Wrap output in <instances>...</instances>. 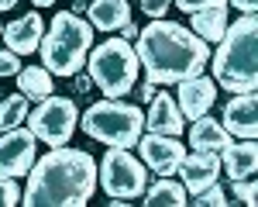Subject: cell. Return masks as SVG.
<instances>
[{
	"label": "cell",
	"mask_w": 258,
	"mask_h": 207,
	"mask_svg": "<svg viewBox=\"0 0 258 207\" xmlns=\"http://www.w3.org/2000/svg\"><path fill=\"white\" fill-rule=\"evenodd\" d=\"M179 97H176V107L182 118H200V114H210V107L217 100V83L214 76H189V80H179Z\"/></svg>",
	"instance_id": "obj_12"
},
{
	"label": "cell",
	"mask_w": 258,
	"mask_h": 207,
	"mask_svg": "<svg viewBox=\"0 0 258 207\" xmlns=\"http://www.w3.org/2000/svg\"><path fill=\"white\" fill-rule=\"evenodd\" d=\"M18 90L28 100H45L55 86H52V73L45 66H24L18 69Z\"/></svg>",
	"instance_id": "obj_21"
},
{
	"label": "cell",
	"mask_w": 258,
	"mask_h": 207,
	"mask_svg": "<svg viewBox=\"0 0 258 207\" xmlns=\"http://www.w3.org/2000/svg\"><path fill=\"white\" fill-rule=\"evenodd\" d=\"M189 145H193L197 152H217L220 156V152L231 145V135L224 131L220 121L200 114V118H193V128H189Z\"/></svg>",
	"instance_id": "obj_18"
},
{
	"label": "cell",
	"mask_w": 258,
	"mask_h": 207,
	"mask_svg": "<svg viewBox=\"0 0 258 207\" xmlns=\"http://www.w3.org/2000/svg\"><path fill=\"white\" fill-rule=\"evenodd\" d=\"M31 4H35V7H52L55 0H31Z\"/></svg>",
	"instance_id": "obj_35"
},
{
	"label": "cell",
	"mask_w": 258,
	"mask_h": 207,
	"mask_svg": "<svg viewBox=\"0 0 258 207\" xmlns=\"http://www.w3.org/2000/svg\"><path fill=\"white\" fill-rule=\"evenodd\" d=\"M182 173V186L189 190V193H200V190H207V186H214L220 180V156L217 152H186L182 159H179V169Z\"/></svg>",
	"instance_id": "obj_13"
},
{
	"label": "cell",
	"mask_w": 258,
	"mask_h": 207,
	"mask_svg": "<svg viewBox=\"0 0 258 207\" xmlns=\"http://www.w3.org/2000/svg\"><path fill=\"white\" fill-rule=\"evenodd\" d=\"M11 7H18V0H0V11H11Z\"/></svg>",
	"instance_id": "obj_34"
},
{
	"label": "cell",
	"mask_w": 258,
	"mask_h": 207,
	"mask_svg": "<svg viewBox=\"0 0 258 207\" xmlns=\"http://www.w3.org/2000/svg\"><path fill=\"white\" fill-rule=\"evenodd\" d=\"M35 159H38V138L28 128L0 131V176L21 180V176H28Z\"/></svg>",
	"instance_id": "obj_9"
},
{
	"label": "cell",
	"mask_w": 258,
	"mask_h": 207,
	"mask_svg": "<svg viewBox=\"0 0 258 207\" xmlns=\"http://www.w3.org/2000/svg\"><path fill=\"white\" fill-rule=\"evenodd\" d=\"M90 48H93V24L73 11H59L48 24V35H41L38 56L52 76H76L86 66Z\"/></svg>",
	"instance_id": "obj_4"
},
{
	"label": "cell",
	"mask_w": 258,
	"mask_h": 207,
	"mask_svg": "<svg viewBox=\"0 0 258 207\" xmlns=\"http://www.w3.org/2000/svg\"><path fill=\"white\" fill-rule=\"evenodd\" d=\"M193 24H189V31L200 35V38L207 41H220V35L227 31V7H207V11H197V14H189Z\"/></svg>",
	"instance_id": "obj_20"
},
{
	"label": "cell",
	"mask_w": 258,
	"mask_h": 207,
	"mask_svg": "<svg viewBox=\"0 0 258 207\" xmlns=\"http://www.w3.org/2000/svg\"><path fill=\"white\" fill-rule=\"evenodd\" d=\"M152 97H155V83H152V80L141 83V86H138V100H152Z\"/></svg>",
	"instance_id": "obj_30"
},
{
	"label": "cell",
	"mask_w": 258,
	"mask_h": 207,
	"mask_svg": "<svg viewBox=\"0 0 258 207\" xmlns=\"http://www.w3.org/2000/svg\"><path fill=\"white\" fill-rule=\"evenodd\" d=\"M189 204H197V207H224V204H231V200H227V193L214 183V186H207V190H200L197 200H189Z\"/></svg>",
	"instance_id": "obj_24"
},
{
	"label": "cell",
	"mask_w": 258,
	"mask_h": 207,
	"mask_svg": "<svg viewBox=\"0 0 258 207\" xmlns=\"http://www.w3.org/2000/svg\"><path fill=\"white\" fill-rule=\"evenodd\" d=\"M220 169L231 180H248L258 169V145L255 138H231V145L220 152Z\"/></svg>",
	"instance_id": "obj_16"
},
{
	"label": "cell",
	"mask_w": 258,
	"mask_h": 207,
	"mask_svg": "<svg viewBox=\"0 0 258 207\" xmlns=\"http://www.w3.org/2000/svg\"><path fill=\"white\" fill-rule=\"evenodd\" d=\"M231 7H238L241 14H255V7H258V0H227Z\"/></svg>",
	"instance_id": "obj_29"
},
{
	"label": "cell",
	"mask_w": 258,
	"mask_h": 207,
	"mask_svg": "<svg viewBox=\"0 0 258 207\" xmlns=\"http://www.w3.org/2000/svg\"><path fill=\"white\" fill-rule=\"evenodd\" d=\"M86 69H90L93 86H100L103 97H124L127 90H135L141 66L135 56V45L127 38H107L97 48H90Z\"/></svg>",
	"instance_id": "obj_6"
},
{
	"label": "cell",
	"mask_w": 258,
	"mask_h": 207,
	"mask_svg": "<svg viewBox=\"0 0 258 207\" xmlns=\"http://www.w3.org/2000/svg\"><path fill=\"white\" fill-rule=\"evenodd\" d=\"M80 128L103 145L114 148H135L145 131V111L138 104H124L120 97H107V100L93 104L80 118Z\"/></svg>",
	"instance_id": "obj_5"
},
{
	"label": "cell",
	"mask_w": 258,
	"mask_h": 207,
	"mask_svg": "<svg viewBox=\"0 0 258 207\" xmlns=\"http://www.w3.org/2000/svg\"><path fill=\"white\" fill-rule=\"evenodd\" d=\"M90 86H93L90 73H86V76H83V73H76V90H80V93H90Z\"/></svg>",
	"instance_id": "obj_31"
},
{
	"label": "cell",
	"mask_w": 258,
	"mask_h": 207,
	"mask_svg": "<svg viewBox=\"0 0 258 207\" xmlns=\"http://www.w3.org/2000/svg\"><path fill=\"white\" fill-rule=\"evenodd\" d=\"M86 18L93 31H120L131 21L127 0H86Z\"/></svg>",
	"instance_id": "obj_17"
},
{
	"label": "cell",
	"mask_w": 258,
	"mask_h": 207,
	"mask_svg": "<svg viewBox=\"0 0 258 207\" xmlns=\"http://www.w3.org/2000/svg\"><path fill=\"white\" fill-rule=\"evenodd\" d=\"M0 31H4V24H0Z\"/></svg>",
	"instance_id": "obj_36"
},
{
	"label": "cell",
	"mask_w": 258,
	"mask_h": 207,
	"mask_svg": "<svg viewBox=\"0 0 258 207\" xmlns=\"http://www.w3.org/2000/svg\"><path fill=\"white\" fill-rule=\"evenodd\" d=\"M231 197H234V204H244V207H255L258 204V186H255V176H248V180H231Z\"/></svg>",
	"instance_id": "obj_23"
},
{
	"label": "cell",
	"mask_w": 258,
	"mask_h": 207,
	"mask_svg": "<svg viewBox=\"0 0 258 207\" xmlns=\"http://www.w3.org/2000/svg\"><path fill=\"white\" fill-rule=\"evenodd\" d=\"M86 11V0H73V14H83Z\"/></svg>",
	"instance_id": "obj_33"
},
{
	"label": "cell",
	"mask_w": 258,
	"mask_h": 207,
	"mask_svg": "<svg viewBox=\"0 0 258 207\" xmlns=\"http://www.w3.org/2000/svg\"><path fill=\"white\" fill-rule=\"evenodd\" d=\"M135 56L155 86H169L203 73V66L210 62V45L176 21L155 18L148 28H138Z\"/></svg>",
	"instance_id": "obj_2"
},
{
	"label": "cell",
	"mask_w": 258,
	"mask_h": 207,
	"mask_svg": "<svg viewBox=\"0 0 258 207\" xmlns=\"http://www.w3.org/2000/svg\"><path fill=\"white\" fill-rule=\"evenodd\" d=\"M28 131L45 145H69L76 124H80V111L69 97H55L48 93L45 100H38L35 111H28Z\"/></svg>",
	"instance_id": "obj_8"
},
{
	"label": "cell",
	"mask_w": 258,
	"mask_h": 207,
	"mask_svg": "<svg viewBox=\"0 0 258 207\" xmlns=\"http://www.w3.org/2000/svg\"><path fill=\"white\" fill-rule=\"evenodd\" d=\"M21 204V186L11 176H0V207H14Z\"/></svg>",
	"instance_id": "obj_25"
},
{
	"label": "cell",
	"mask_w": 258,
	"mask_h": 207,
	"mask_svg": "<svg viewBox=\"0 0 258 207\" xmlns=\"http://www.w3.org/2000/svg\"><path fill=\"white\" fill-rule=\"evenodd\" d=\"M182 114H179L176 100L165 93V90H155V97L148 100V114H145V128L152 135H182Z\"/></svg>",
	"instance_id": "obj_15"
},
{
	"label": "cell",
	"mask_w": 258,
	"mask_h": 207,
	"mask_svg": "<svg viewBox=\"0 0 258 207\" xmlns=\"http://www.w3.org/2000/svg\"><path fill=\"white\" fill-rule=\"evenodd\" d=\"M138 152H141V163L159 176H172L179 169V159L186 156V148L176 135H152V131L138 138Z\"/></svg>",
	"instance_id": "obj_10"
},
{
	"label": "cell",
	"mask_w": 258,
	"mask_h": 207,
	"mask_svg": "<svg viewBox=\"0 0 258 207\" xmlns=\"http://www.w3.org/2000/svg\"><path fill=\"white\" fill-rule=\"evenodd\" d=\"M182 14H197V11H207V7H227V0H172Z\"/></svg>",
	"instance_id": "obj_26"
},
{
	"label": "cell",
	"mask_w": 258,
	"mask_h": 207,
	"mask_svg": "<svg viewBox=\"0 0 258 207\" xmlns=\"http://www.w3.org/2000/svg\"><path fill=\"white\" fill-rule=\"evenodd\" d=\"M97 193V159L83 148L52 145L28 169L24 207H86Z\"/></svg>",
	"instance_id": "obj_1"
},
{
	"label": "cell",
	"mask_w": 258,
	"mask_h": 207,
	"mask_svg": "<svg viewBox=\"0 0 258 207\" xmlns=\"http://www.w3.org/2000/svg\"><path fill=\"white\" fill-rule=\"evenodd\" d=\"M41 35H45V21H41L38 11L21 14L14 24H7V28L0 31V38L7 41V48H11L14 56H31V52H38Z\"/></svg>",
	"instance_id": "obj_14"
},
{
	"label": "cell",
	"mask_w": 258,
	"mask_h": 207,
	"mask_svg": "<svg viewBox=\"0 0 258 207\" xmlns=\"http://www.w3.org/2000/svg\"><path fill=\"white\" fill-rule=\"evenodd\" d=\"M97 186H103V193L110 200H138L148 186V166L131 156V148H107L103 159L97 166Z\"/></svg>",
	"instance_id": "obj_7"
},
{
	"label": "cell",
	"mask_w": 258,
	"mask_h": 207,
	"mask_svg": "<svg viewBox=\"0 0 258 207\" xmlns=\"http://www.w3.org/2000/svg\"><path fill=\"white\" fill-rule=\"evenodd\" d=\"M255 41H258V21L255 14H241L238 24H227L220 35L217 52L210 59L217 90L248 93L258 86V62H255Z\"/></svg>",
	"instance_id": "obj_3"
},
{
	"label": "cell",
	"mask_w": 258,
	"mask_h": 207,
	"mask_svg": "<svg viewBox=\"0 0 258 207\" xmlns=\"http://www.w3.org/2000/svg\"><path fill=\"white\" fill-rule=\"evenodd\" d=\"M28 97L24 93H11L7 100H0V131H11V128H21L24 118H28Z\"/></svg>",
	"instance_id": "obj_22"
},
{
	"label": "cell",
	"mask_w": 258,
	"mask_h": 207,
	"mask_svg": "<svg viewBox=\"0 0 258 207\" xmlns=\"http://www.w3.org/2000/svg\"><path fill=\"white\" fill-rule=\"evenodd\" d=\"M145 204L148 207H182V204H189L186 200V186L176 183L172 176H159L152 186H145Z\"/></svg>",
	"instance_id": "obj_19"
},
{
	"label": "cell",
	"mask_w": 258,
	"mask_h": 207,
	"mask_svg": "<svg viewBox=\"0 0 258 207\" xmlns=\"http://www.w3.org/2000/svg\"><path fill=\"white\" fill-rule=\"evenodd\" d=\"M224 131L231 135V138H255L258 135V97L255 90H248V93H234L227 107H224Z\"/></svg>",
	"instance_id": "obj_11"
},
{
	"label": "cell",
	"mask_w": 258,
	"mask_h": 207,
	"mask_svg": "<svg viewBox=\"0 0 258 207\" xmlns=\"http://www.w3.org/2000/svg\"><path fill=\"white\" fill-rule=\"evenodd\" d=\"M172 7V0H141V11L148 14V18H165V11Z\"/></svg>",
	"instance_id": "obj_28"
},
{
	"label": "cell",
	"mask_w": 258,
	"mask_h": 207,
	"mask_svg": "<svg viewBox=\"0 0 258 207\" xmlns=\"http://www.w3.org/2000/svg\"><path fill=\"white\" fill-rule=\"evenodd\" d=\"M21 56H14V52H11V48H4V52H0V80H4V76H18V69H21Z\"/></svg>",
	"instance_id": "obj_27"
},
{
	"label": "cell",
	"mask_w": 258,
	"mask_h": 207,
	"mask_svg": "<svg viewBox=\"0 0 258 207\" xmlns=\"http://www.w3.org/2000/svg\"><path fill=\"white\" fill-rule=\"evenodd\" d=\"M120 38H138V24H135V21H127V24H124V28H120Z\"/></svg>",
	"instance_id": "obj_32"
}]
</instances>
